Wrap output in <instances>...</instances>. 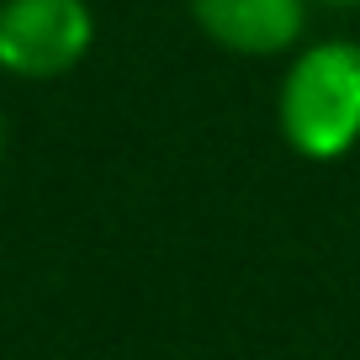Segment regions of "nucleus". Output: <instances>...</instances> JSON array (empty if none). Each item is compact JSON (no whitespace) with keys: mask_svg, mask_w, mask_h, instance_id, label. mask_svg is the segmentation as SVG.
<instances>
[{"mask_svg":"<svg viewBox=\"0 0 360 360\" xmlns=\"http://www.w3.org/2000/svg\"><path fill=\"white\" fill-rule=\"evenodd\" d=\"M281 133L302 159H345L360 143V43L328 37L281 79Z\"/></svg>","mask_w":360,"mask_h":360,"instance_id":"obj_1","label":"nucleus"},{"mask_svg":"<svg viewBox=\"0 0 360 360\" xmlns=\"http://www.w3.org/2000/svg\"><path fill=\"white\" fill-rule=\"evenodd\" d=\"M0 148H6V133H0Z\"/></svg>","mask_w":360,"mask_h":360,"instance_id":"obj_5","label":"nucleus"},{"mask_svg":"<svg viewBox=\"0 0 360 360\" xmlns=\"http://www.w3.org/2000/svg\"><path fill=\"white\" fill-rule=\"evenodd\" d=\"M191 22L228 53L270 58L307 32V0H191Z\"/></svg>","mask_w":360,"mask_h":360,"instance_id":"obj_3","label":"nucleus"},{"mask_svg":"<svg viewBox=\"0 0 360 360\" xmlns=\"http://www.w3.org/2000/svg\"><path fill=\"white\" fill-rule=\"evenodd\" d=\"M318 6H334V11H355L360 0H318Z\"/></svg>","mask_w":360,"mask_h":360,"instance_id":"obj_4","label":"nucleus"},{"mask_svg":"<svg viewBox=\"0 0 360 360\" xmlns=\"http://www.w3.org/2000/svg\"><path fill=\"white\" fill-rule=\"evenodd\" d=\"M96 43L90 0H0V69L16 79H58Z\"/></svg>","mask_w":360,"mask_h":360,"instance_id":"obj_2","label":"nucleus"}]
</instances>
